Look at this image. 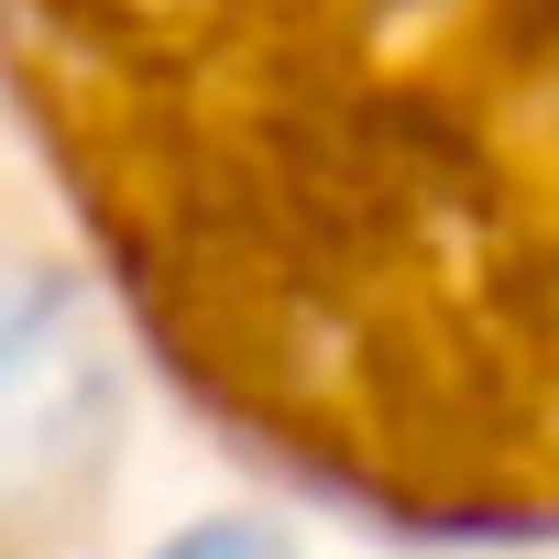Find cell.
Returning a JSON list of instances; mask_svg holds the SVG:
<instances>
[{"mask_svg":"<svg viewBox=\"0 0 559 559\" xmlns=\"http://www.w3.org/2000/svg\"><path fill=\"white\" fill-rule=\"evenodd\" d=\"M143 559H308L274 515H198V526H176V537H154Z\"/></svg>","mask_w":559,"mask_h":559,"instance_id":"7a4b0ae2","label":"cell"},{"mask_svg":"<svg viewBox=\"0 0 559 559\" xmlns=\"http://www.w3.org/2000/svg\"><path fill=\"white\" fill-rule=\"evenodd\" d=\"M110 428H121V384L88 297L67 274L0 252V526L67 515L99 483Z\"/></svg>","mask_w":559,"mask_h":559,"instance_id":"6da1fadb","label":"cell"}]
</instances>
